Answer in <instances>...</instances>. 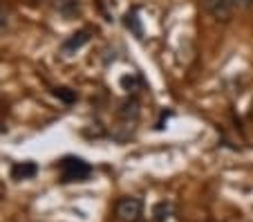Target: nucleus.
Segmentation results:
<instances>
[{
  "label": "nucleus",
  "instance_id": "1",
  "mask_svg": "<svg viewBox=\"0 0 253 222\" xmlns=\"http://www.w3.org/2000/svg\"><path fill=\"white\" fill-rule=\"evenodd\" d=\"M58 175H61V182L70 184V182H85L92 175V166L87 164L81 157H74V155H67L58 162Z\"/></svg>",
  "mask_w": 253,
  "mask_h": 222
},
{
  "label": "nucleus",
  "instance_id": "2",
  "mask_svg": "<svg viewBox=\"0 0 253 222\" xmlns=\"http://www.w3.org/2000/svg\"><path fill=\"white\" fill-rule=\"evenodd\" d=\"M115 216L121 222H139L143 216V202L139 198H132V195L119 198L115 204Z\"/></svg>",
  "mask_w": 253,
  "mask_h": 222
},
{
  "label": "nucleus",
  "instance_id": "3",
  "mask_svg": "<svg viewBox=\"0 0 253 222\" xmlns=\"http://www.w3.org/2000/svg\"><path fill=\"white\" fill-rule=\"evenodd\" d=\"M202 5H204L206 14H211L215 20H222V23L231 20L233 9H235V7L231 5V0H202Z\"/></svg>",
  "mask_w": 253,
  "mask_h": 222
},
{
  "label": "nucleus",
  "instance_id": "4",
  "mask_svg": "<svg viewBox=\"0 0 253 222\" xmlns=\"http://www.w3.org/2000/svg\"><path fill=\"white\" fill-rule=\"evenodd\" d=\"M87 41H90V32H85V29H83V32H77V34H72L67 41H63L61 52L65 54V56H72V54H77Z\"/></svg>",
  "mask_w": 253,
  "mask_h": 222
},
{
  "label": "nucleus",
  "instance_id": "5",
  "mask_svg": "<svg viewBox=\"0 0 253 222\" xmlns=\"http://www.w3.org/2000/svg\"><path fill=\"white\" fill-rule=\"evenodd\" d=\"M36 173H39V166L34 164V162H20V164L11 166V179H16V182L32 179Z\"/></svg>",
  "mask_w": 253,
  "mask_h": 222
},
{
  "label": "nucleus",
  "instance_id": "6",
  "mask_svg": "<svg viewBox=\"0 0 253 222\" xmlns=\"http://www.w3.org/2000/svg\"><path fill=\"white\" fill-rule=\"evenodd\" d=\"M172 216V204L170 202H157L153 207V222H168Z\"/></svg>",
  "mask_w": 253,
  "mask_h": 222
},
{
  "label": "nucleus",
  "instance_id": "7",
  "mask_svg": "<svg viewBox=\"0 0 253 222\" xmlns=\"http://www.w3.org/2000/svg\"><path fill=\"white\" fill-rule=\"evenodd\" d=\"M126 27H128L134 36H139V39L143 36V27H141V20H139V11L137 9H132V11L126 14Z\"/></svg>",
  "mask_w": 253,
  "mask_h": 222
},
{
  "label": "nucleus",
  "instance_id": "8",
  "mask_svg": "<svg viewBox=\"0 0 253 222\" xmlns=\"http://www.w3.org/2000/svg\"><path fill=\"white\" fill-rule=\"evenodd\" d=\"M56 7H58V11H61L65 18H72V16L79 11V2H77V0H61Z\"/></svg>",
  "mask_w": 253,
  "mask_h": 222
},
{
  "label": "nucleus",
  "instance_id": "9",
  "mask_svg": "<svg viewBox=\"0 0 253 222\" xmlns=\"http://www.w3.org/2000/svg\"><path fill=\"white\" fill-rule=\"evenodd\" d=\"M121 117L124 119H132V121H137V117H139V103L134 101H128V103H124V110H121Z\"/></svg>",
  "mask_w": 253,
  "mask_h": 222
},
{
  "label": "nucleus",
  "instance_id": "10",
  "mask_svg": "<svg viewBox=\"0 0 253 222\" xmlns=\"http://www.w3.org/2000/svg\"><path fill=\"white\" fill-rule=\"evenodd\" d=\"M56 97H61L63 101H67V103L77 101V94H74V92H70V88H56Z\"/></svg>",
  "mask_w": 253,
  "mask_h": 222
},
{
  "label": "nucleus",
  "instance_id": "11",
  "mask_svg": "<svg viewBox=\"0 0 253 222\" xmlns=\"http://www.w3.org/2000/svg\"><path fill=\"white\" fill-rule=\"evenodd\" d=\"M231 5L235 9H249V7H253V0H231Z\"/></svg>",
  "mask_w": 253,
  "mask_h": 222
},
{
  "label": "nucleus",
  "instance_id": "12",
  "mask_svg": "<svg viewBox=\"0 0 253 222\" xmlns=\"http://www.w3.org/2000/svg\"><path fill=\"white\" fill-rule=\"evenodd\" d=\"M128 83H130V88H132L134 83H137V77H124V79H121V86H124V88H128Z\"/></svg>",
  "mask_w": 253,
  "mask_h": 222
},
{
  "label": "nucleus",
  "instance_id": "13",
  "mask_svg": "<svg viewBox=\"0 0 253 222\" xmlns=\"http://www.w3.org/2000/svg\"><path fill=\"white\" fill-rule=\"evenodd\" d=\"M251 115H253V101H251Z\"/></svg>",
  "mask_w": 253,
  "mask_h": 222
},
{
  "label": "nucleus",
  "instance_id": "14",
  "mask_svg": "<svg viewBox=\"0 0 253 222\" xmlns=\"http://www.w3.org/2000/svg\"><path fill=\"white\" fill-rule=\"evenodd\" d=\"M0 195H2V186H0Z\"/></svg>",
  "mask_w": 253,
  "mask_h": 222
},
{
  "label": "nucleus",
  "instance_id": "15",
  "mask_svg": "<svg viewBox=\"0 0 253 222\" xmlns=\"http://www.w3.org/2000/svg\"><path fill=\"white\" fill-rule=\"evenodd\" d=\"M29 2H36V0H29Z\"/></svg>",
  "mask_w": 253,
  "mask_h": 222
}]
</instances>
